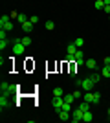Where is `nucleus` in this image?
I'll return each mask as SVG.
<instances>
[{"instance_id":"nucleus-1","label":"nucleus","mask_w":110,"mask_h":123,"mask_svg":"<svg viewBox=\"0 0 110 123\" xmlns=\"http://www.w3.org/2000/svg\"><path fill=\"white\" fill-rule=\"evenodd\" d=\"M94 85H95V83L92 81L90 77H84V79H77V86H81V88L84 90V92H90Z\"/></svg>"},{"instance_id":"nucleus-2","label":"nucleus","mask_w":110,"mask_h":123,"mask_svg":"<svg viewBox=\"0 0 110 123\" xmlns=\"http://www.w3.org/2000/svg\"><path fill=\"white\" fill-rule=\"evenodd\" d=\"M0 28L6 30V31H11L13 28H15V24H13V20H11L9 15H4L2 18H0Z\"/></svg>"},{"instance_id":"nucleus-3","label":"nucleus","mask_w":110,"mask_h":123,"mask_svg":"<svg viewBox=\"0 0 110 123\" xmlns=\"http://www.w3.org/2000/svg\"><path fill=\"white\" fill-rule=\"evenodd\" d=\"M24 51H26V46L22 44L20 39H17V41L13 42V55H22Z\"/></svg>"},{"instance_id":"nucleus-4","label":"nucleus","mask_w":110,"mask_h":123,"mask_svg":"<svg viewBox=\"0 0 110 123\" xmlns=\"http://www.w3.org/2000/svg\"><path fill=\"white\" fill-rule=\"evenodd\" d=\"M0 90H2V94H6V96H9V94H13L15 86H13L11 83H7V81H2V85H0Z\"/></svg>"},{"instance_id":"nucleus-5","label":"nucleus","mask_w":110,"mask_h":123,"mask_svg":"<svg viewBox=\"0 0 110 123\" xmlns=\"http://www.w3.org/2000/svg\"><path fill=\"white\" fill-rule=\"evenodd\" d=\"M83 116H84V112H83V110H81V108H75V110H73V112H72V121L73 123H79V121H83Z\"/></svg>"},{"instance_id":"nucleus-6","label":"nucleus","mask_w":110,"mask_h":123,"mask_svg":"<svg viewBox=\"0 0 110 123\" xmlns=\"http://www.w3.org/2000/svg\"><path fill=\"white\" fill-rule=\"evenodd\" d=\"M73 61H75L77 66H83V64H84V53L81 50H77V51H75V55H73Z\"/></svg>"},{"instance_id":"nucleus-7","label":"nucleus","mask_w":110,"mask_h":123,"mask_svg":"<svg viewBox=\"0 0 110 123\" xmlns=\"http://www.w3.org/2000/svg\"><path fill=\"white\" fill-rule=\"evenodd\" d=\"M63 103H64V98H57V96H53V108H55L57 112H61Z\"/></svg>"},{"instance_id":"nucleus-8","label":"nucleus","mask_w":110,"mask_h":123,"mask_svg":"<svg viewBox=\"0 0 110 123\" xmlns=\"http://www.w3.org/2000/svg\"><path fill=\"white\" fill-rule=\"evenodd\" d=\"M20 28L26 31V33H29V31L33 30V22H29V18H28L26 22H22V24H20Z\"/></svg>"},{"instance_id":"nucleus-9","label":"nucleus","mask_w":110,"mask_h":123,"mask_svg":"<svg viewBox=\"0 0 110 123\" xmlns=\"http://www.w3.org/2000/svg\"><path fill=\"white\" fill-rule=\"evenodd\" d=\"M7 105H9V98H7L6 94H2V96H0V108L4 110V108L7 107Z\"/></svg>"},{"instance_id":"nucleus-10","label":"nucleus","mask_w":110,"mask_h":123,"mask_svg":"<svg viewBox=\"0 0 110 123\" xmlns=\"http://www.w3.org/2000/svg\"><path fill=\"white\" fill-rule=\"evenodd\" d=\"M79 48L75 46V42H70L68 46H66V51H68V55H75V51H77Z\"/></svg>"},{"instance_id":"nucleus-11","label":"nucleus","mask_w":110,"mask_h":123,"mask_svg":"<svg viewBox=\"0 0 110 123\" xmlns=\"http://www.w3.org/2000/svg\"><path fill=\"white\" fill-rule=\"evenodd\" d=\"M59 118L63 119V121H68V119H72V112H66V110H61V112H59Z\"/></svg>"},{"instance_id":"nucleus-12","label":"nucleus","mask_w":110,"mask_h":123,"mask_svg":"<svg viewBox=\"0 0 110 123\" xmlns=\"http://www.w3.org/2000/svg\"><path fill=\"white\" fill-rule=\"evenodd\" d=\"M84 66L88 68V70H94V68L97 66V62H95L94 59H86V61H84Z\"/></svg>"},{"instance_id":"nucleus-13","label":"nucleus","mask_w":110,"mask_h":123,"mask_svg":"<svg viewBox=\"0 0 110 123\" xmlns=\"http://www.w3.org/2000/svg\"><path fill=\"white\" fill-rule=\"evenodd\" d=\"M101 75L106 77V79L110 77V64H105V66H103V70H101Z\"/></svg>"},{"instance_id":"nucleus-14","label":"nucleus","mask_w":110,"mask_h":123,"mask_svg":"<svg viewBox=\"0 0 110 123\" xmlns=\"http://www.w3.org/2000/svg\"><path fill=\"white\" fill-rule=\"evenodd\" d=\"M53 96H57V98H63V96H64V90H63L61 86H57L55 90H53Z\"/></svg>"},{"instance_id":"nucleus-15","label":"nucleus","mask_w":110,"mask_h":123,"mask_svg":"<svg viewBox=\"0 0 110 123\" xmlns=\"http://www.w3.org/2000/svg\"><path fill=\"white\" fill-rule=\"evenodd\" d=\"M101 77H103V75H101V74H92V75H90V79H92V81H94L95 85H97V83L101 81Z\"/></svg>"},{"instance_id":"nucleus-16","label":"nucleus","mask_w":110,"mask_h":123,"mask_svg":"<svg viewBox=\"0 0 110 123\" xmlns=\"http://www.w3.org/2000/svg\"><path fill=\"white\" fill-rule=\"evenodd\" d=\"M92 119H94L92 112H90V110H86V112H84V116H83V121H92Z\"/></svg>"},{"instance_id":"nucleus-17","label":"nucleus","mask_w":110,"mask_h":123,"mask_svg":"<svg viewBox=\"0 0 110 123\" xmlns=\"http://www.w3.org/2000/svg\"><path fill=\"white\" fill-rule=\"evenodd\" d=\"M63 98H64V101H66V103H73V101H75V98H73V94H64Z\"/></svg>"},{"instance_id":"nucleus-18","label":"nucleus","mask_w":110,"mask_h":123,"mask_svg":"<svg viewBox=\"0 0 110 123\" xmlns=\"http://www.w3.org/2000/svg\"><path fill=\"white\" fill-rule=\"evenodd\" d=\"M94 7H95V9H103V7H105V0H95Z\"/></svg>"},{"instance_id":"nucleus-19","label":"nucleus","mask_w":110,"mask_h":123,"mask_svg":"<svg viewBox=\"0 0 110 123\" xmlns=\"http://www.w3.org/2000/svg\"><path fill=\"white\" fill-rule=\"evenodd\" d=\"M84 101H88V103H92V101H94V94H92V90L84 94Z\"/></svg>"},{"instance_id":"nucleus-20","label":"nucleus","mask_w":110,"mask_h":123,"mask_svg":"<svg viewBox=\"0 0 110 123\" xmlns=\"http://www.w3.org/2000/svg\"><path fill=\"white\" fill-rule=\"evenodd\" d=\"M7 44H9V41H7V39H0V50H2V51L7 48Z\"/></svg>"},{"instance_id":"nucleus-21","label":"nucleus","mask_w":110,"mask_h":123,"mask_svg":"<svg viewBox=\"0 0 110 123\" xmlns=\"http://www.w3.org/2000/svg\"><path fill=\"white\" fill-rule=\"evenodd\" d=\"M79 108H81V110H83V112H86V110H90V103H88V101H84V103H81V105H79Z\"/></svg>"},{"instance_id":"nucleus-22","label":"nucleus","mask_w":110,"mask_h":123,"mask_svg":"<svg viewBox=\"0 0 110 123\" xmlns=\"http://www.w3.org/2000/svg\"><path fill=\"white\" fill-rule=\"evenodd\" d=\"M20 41H22V44H24V46H31V39H29V37H22V39H20Z\"/></svg>"},{"instance_id":"nucleus-23","label":"nucleus","mask_w":110,"mask_h":123,"mask_svg":"<svg viewBox=\"0 0 110 123\" xmlns=\"http://www.w3.org/2000/svg\"><path fill=\"white\" fill-rule=\"evenodd\" d=\"M61 110H66V112H72V103H66V101H64V103H63V108H61Z\"/></svg>"},{"instance_id":"nucleus-24","label":"nucleus","mask_w":110,"mask_h":123,"mask_svg":"<svg viewBox=\"0 0 110 123\" xmlns=\"http://www.w3.org/2000/svg\"><path fill=\"white\" fill-rule=\"evenodd\" d=\"M44 26H46V30H55V22H52V20H48Z\"/></svg>"},{"instance_id":"nucleus-25","label":"nucleus","mask_w":110,"mask_h":123,"mask_svg":"<svg viewBox=\"0 0 110 123\" xmlns=\"http://www.w3.org/2000/svg\"><path fill=\"white\" fill-rule=\"evenodd\" d=\"M18 15H20V13H18V11H11V13H9V17H11V20H17V18H18Z\"/></svg>"},{"instance_id":"nucleus-26","label":"nucleus","mask_w":110,"mask_h":123,"mask_svg":"<svg viewBox=\"0 0 110 123\" xmlns=\"http://www.w3.org/2000/svg\"><path fill=\"white\" fill-rule=\"evenodd\" d=\"M83 44H84V39H83V37H79L77 41H75V46H77V48H81Z\"/></svg>"},{"instance_id":"nucleus-27","label":"nucleus","mask_w":110,"mask_h":123,"mask_svg":"<svg viewBox=\"0 0 110 123\" xmlns=\"http://www.w3.org/2000/svg\"><path fill=\"white\" fill-rule=\"evenodd\" d=\"M17 20H18V24H22V22H26V20H28V17H26V15H22V13H20Z\"/></svg>"},{"instance_id":"nucleus-28","label":"nucleus","mask_w":110,"mask_h":123,"mask_svg":"<svg viewBox=\"0 0 110 123\" xmlns=\"http://www.w3.org/2000/svg\"><path fill=\"white\" fill-rule=\"evenodd\" d=\"M99 101H101V94H94V101L92 103L95 105V103H99Z\"/></svg>"},{"instance_id":"nucleus-29","label":"nucleus","mask_w":110,"mask_h":123,"mask_svg":"<svg viewBox=\"0 0 110 123\" xmlns=\"http://www.w3.org/2000/svg\"><path fill=\"white\" fill-rule=\"evenodd\" d=\"M29 22H33V24H37V22H39V17H37V15H31V17H29Z\"/></svg>"},{"instance_id":"nucleus-30","label":"nucleus","mask_w":110,"mask_h":123,"mask_svg":"<svg viewBox=\"0 0 110 123\" xmlns=\"http://www.w3.org/2000/svg\"><path fill=\"white\" fill-rule=\"evenodd\" d=\"M0 39H7V35H6V30H0Z\"/></svg>"},{"instance_id":"nucleus-31","label":"nucleus","mask_w":110,"mask_h":123,"mask_svg":"<svg viewBox=\"0 0 110 123\" xmlns=\"http://www.w3.org/2000/svg\"><path fill=\"white\" fill-rule=\"evenodd\" d=\"M72 94H73V98H75V99L81 98V92H79V90H75V92H72Z\"/></svg>"},{"instance_id":"nucleus-32","label":"nucleus","mask_w":110,"mask_h":123,"mask_svg":"<svg viewBox=\"0 0 110 123\" xmlns=\"http://www.w3.org/2000/svg\"><path fill=\"white\" fill-rule=\"evenodd\" d=\"M103 9H105V13H108V15H110V4H105V7H103Z\"/></svg>"},{"instance_id":"nucleus-33","label":"nucleus","mask_w":110,"mask_h":123,"mask_svg":"<svg viewBox=\"0 0 110 123\" xmlns=\"http://www.w3.org/2000/svg\"><path fill=\"white\" fill-rule=\"evenodd\" d=\"M103 62H105V64H110V57H105V59H103Z\"/></svg>"},{"instance_id":"nucleus-34","label":"nucleus","mask_w":110,"mask_h":123,"mask_svg":"<svg viewBox=\"0 0 110 123\" xmlns=\"http://www.w3.org/2000/svg\"><path fill=\"white\" fill-rule=\"evenodd\" d=\"M108 116H110V108H108Z\"/></svg>"}]
</instances>
